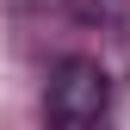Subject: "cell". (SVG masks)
I'll return each instance as SVG.
<instances>
[{"mask_svg": "<svg viewBox=\"0 0 130 130\" xmlns=\"http://www.w3.org/2000/svg\"><path fill=\"white\" fill-rule=\"evenodd\" d=\"M111 111V74L93 56H68L56 62L50 87H43V118L56 130H99Z\"/></svg>", "mask_w": 130, "mask_h": 130, "instance_id": "obj_1", "label": "cell"}, {"mask_svg": "<svg viewBox=\"0 0 130 130\" xmlns=\"http://www.w3.org/2000/svg\"><path fill=\"white\" fill-rule=\"evenodd\" d=\"M68 12L80 25H124L130 19V0H68Z\"/></svg>", "mask_w": 130, "mask_h": 130, "instance_id": "obj_2", "label": "cell"}]
</instances>
